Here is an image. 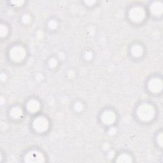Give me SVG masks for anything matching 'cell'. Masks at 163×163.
<instances>
[{
  "instance_id": "obj_1",
  "label": "cell",
  "mask_w": 163,
  "mask_h": 163,
  "mask_svg": "<svg viewBox=\"0 0 163 163\" xmlns=\"http://www.w3.org/2000/svg\"><path fill=\"white\" fill-rule=\"evenodd\" d=\"M155 115L154 107L148 103L141 105L137 110V116L142 121L148 122L152 120Z\"/></svg>"
},
{
  "instance_id": "obj_2",
  "label": "cell",
  "mask_w": 163,
  "mask_h": 163,
  "mask_svg": "<svg viewBox=\"0 0 163 163\" xmlns=\"http://www.w3.org/2000/svg\"><path fill=\"white\" fill-rule=\"evenodd\" d=\"M26 56L25 49L21 46H15L10 52V57L15 62H20L23 61Z\"/></svg>"
},
{
  "instance_id": "obj_3",
  "label": "cell",
  "mask_w": 163,
  "mask_h": 163,
  "mask_svg": "<svg viewBox=\"0 0 163 163\" xmlns=\"http://www.w3.org/2000/svg\"><path fill=\"white\" fill-rule=\"evenodd\" d=\"M130 17L131 20L135 23H140L144 20L145 17V11L140 6L133 7L130 12Z\"/></svg>"
},
{
  "instance_id": "obj_4",
  "label": "cell",
  "mask_w": 163,
  "mask_h": 163,
  "mask_svg": "<svg viewBox=\"0 0 163 163\" xmlns=\"http://www.w3.org/2000/svg\"><path fill=\"white\" fill-rule=\"evenodd\" d=\"M33 126L37 132L43 133L48 129L49 122L43 117H38L33 121Z\"/></svg>"
},
{
  "instance_id": "obj_5",
  "label": "cell",
  "mask_w": 163,
  "mask_h": 163,
  "mask_svg": "<svg viewBox=\"0 0 163 163\" xmlns=\"http://www.w3.org/2000/svg\"><path fill=\"white\" fill-rule=\"evenodd\" d=\"M24 161L27 162H42L45 161V158L42 153L36 151H33L25 155Z\"/></svg>"
},
{
  "instance_id": "obj_6",
  "label": "cell",
  "mask_w": 163,
  "mask_h": 163,
  "mask_svg": "<svg viewBox=\"0 0 163 163\" xmlns=\"http://www.w3.org/2000/svg\"><path fill=\"white\" fill-rule=\"evenodd\" d=\"M162 80L159 78H153L148 82L149 89L154 93L159 92L162 90Z\"/></svg>"
},
{
  "instance_id": "obj_7",
  "label": "cell",
  "mask_w": 163,
  "mask_h": 163,
  "mask_svg": "<svg viewBox=\"0 0 163 163\" xmlns=\"http://www.w3.org/2000/svg\"><path fill=\"white\" fill-rule=\"evenodd\" d=\"M101 120L106 125L112 124L115 120V115L110 110H107L101 115Z\"/></svg>"
},
{
  "instance_id": "obj_8",
  "label": "cell",
  "mask_w": 163,
  "mask_h": 163,
  "mask_svg": "<svg viewBox=\"0 0 163 163\" xmlns=\"http://www.w3.org/2000/svg\"><path fill=\"white\" fill-rule=\"evenodd\" d=\"M40 106V103L38 101L31 99L27 104V109L31 113H35L39 110Z\"/></svg>"
},
{
  "instance_id": "obj_9",
  "label": "cell",
  "mask_w": 163,
  "mask_h": 163,
  "mask_svg": "<svg viewBox=\"0 0 163 163\" xmlns=\"http://www.w3.org/2000/svg\"><path fill=\"white\" fill-rule=\"evenodd\" d=\"M151 11L154 16H160L162 13V4L161 2L154 3L151 7Z\"/></svg>"
},
{
  "instance_id": "obj_10",
  "label": "cell",
  "mask_w": 163,
  "mask_h": 163,
  "mask_svg": "<svg viewBox=\"0 0 163 163\" xmlns=\"http://www.w3.org/2000/svg\"><path fill=\"white\" fill-rule=\"evenodd\" d=\"M10 115L11 117L13 119H19L20 117H22L23 115V110L19 107H16L13 108L10 111Z\"/></svg>"
},
{
  "instance_id": "obj_11",
  "label": "cell",
  "mask_w": 163,
  "mask_h": 163,
  "mask_svg": "<svg viewBox=\"0 0 163 163\" xmlns=\"http://www.w3.org/2000/svg\"><path fill=\"white\" fill-rule=\"evenodd\" d=\"M131 54L134 57H140L143 54V48L138 45H134L131 48Z\"/></svg>"
},
{
  "instance_id": "obj_12",
  "label": "cell",
  "mask_w": 163,
  "mask_h": 163,
  "mask_svg": "<svg viewBox=\"0 0 163 163\" xmlns=\"http://www.w3.org/2000/svg\"><path fill=\"white\" fill-rule=\"evenodd\" d=\"M117 162H132L131 156L127 154H120L117 159Z\"/></svg>"
},
{
  "instance_id": "obj_13",
  "label": "cell",
  "mask_w": 163,
  "mask_h": 163,
  "mask_svg": "<svg viewBox=\"0 0 163 163\" xmlns=\"http://www.w3.org/2000/svg\"><path fill=\"white\" fill-rule=\"evenodd\" d=\"M8 33V29L6 28V26L4 24L1 25V28H0V34H1L2 37H5L7 35Z\"/></svg>"
},
{
  "instance_id": "obj_14",
  "label": "cell",
  "mask_w": 163,
  "mask_h": 163,
  "mask_svg": "<svg viewBox=\"0 0 163 163\" xmlns=\"http://www.w3.org/2000/svg\"><path fill=\"white\" fill-rule=\"evenodd\" d=\"M57 23L55 21V20H52V21H50L49 24V28H51V29H55L56 27H57Z\"/></svg>"
},
{
  "instance_id": "obj_15",
  "label": "cell",
  "mask_w": 163,
  "mask_h": 163,
  "mask_svg": "<svg viewBox=\"0 0 163 163\" xmlns=\"http://www.w3.org/2000/svg\"><path fill=\"white\" fill-rule=\"evenodd\" d=\"M82 108H83L82 104L80 103H76V105H75V109H76V110H77V111H81L82 110Z\"/></svg>"
},
{
  "instance_id": "obj_16",
  "label": "cell",
  "mask_w": 163,
  "mask_h": 163,
  "mask_svg": "<svg viewBox=\"0 0 163 163\" xmlns=\"http://www.w3.org/2000/svg\"><path fill=\"white\" fill-rule=\"evenodd\" d=\"M23 21L24 23H28L30 21V17L28 15H24L23 18Z\"/></svg>"
},
{
  "instance_id": "obj_17",
  "label": "cell",
  "mask_w": 163,
  "mask_h": 163,
  "mask_svg": "<svg viewBox=\"0 0 163 163\" xmlns=\"http://www.w3.org/2000/svg\"><path fill=\"white\" fill-rule=\"evenodd\" d=\"M85 57L86 59H91L92 57V54L91 52H86Z\"/></svg>"
},
{
  "instance_id": "obj_18",
  "label": "cell",
  "mask_w": 163,
  "mask_h": 163,
  "mask_svg": "<svg viewBox=\"0 0 163 163\" xmlns=\"http://www.w3.org/2000/svg\"><path fill=\"white\" fill-rule=\"evenodd\" d=\"M50 67H55L56 65H57V61L55 60V59H51L50 61V63H49Z\"/></svg>"
},
{
  "instance_id": "obj_19",
  "label": "cell",
  "mask_w": 163,
  "mask_h": 163,
  "mask_svg": "<svg viewBox=\"0 0 163 163\" xmlns=\"http://www.w3.org/2000/svg\"><path fill=\"white\" fill-rule=\"evenodd\" d=\"M159 141H158V143L161 145H162V134H160V137H159Z\"/></svg>"
}]
</instances>
